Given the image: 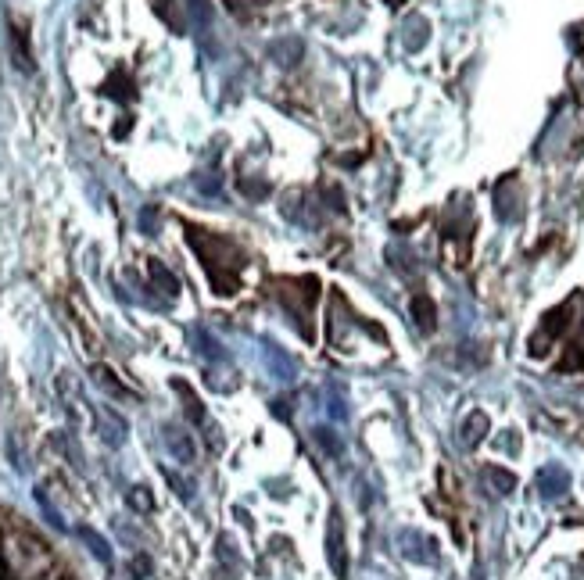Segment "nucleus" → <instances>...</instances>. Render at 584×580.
<instances>
[{
  "mask_svg": "<svg viewBox=\"0 0 584 580\" xmlns=\"http://www.w3.org/2000/svg\"><path fill=\"white\" fill-rule=\"evenodd\" d=\"M187 240L194 244L201 262H205L215 294H237V287H241V269H244V251L237 248L233 240L215 237V233L198 230V226H190Z\"/></svg>",
  "mask_w": 584,
  "mask_h": 580,
  "instance_id": "obj_1",
  "label": "nucleus"
},
{
  "mask_svg": "<svg viewBox=\"0 0 584 580\" xmlns=\"http://www.w3.org/2000/svg\"><path fill=\"white\" fill-rule=\"evenodd\" d=\"M0 563L11 580H40L51 570V548L26 530H8L0 538Z\"/></svg>",
  "mask_w": 584,
  "mask_h": 580,
  "instance_id": "obj_2",
  "label": "nucleus"
},
{
  "mask_svg": "<svg viewBox=\"0 0 584 580\" xmlns=\"http://www.w3.org/2000/svg\"><path fill=\"white\" fill-rule=\"evenodd\" d=\"M162 437H165V448L172 452V459L180 462V466H190L194 462V455H198V448H194V437L187 434L183 427H165L162 430Z\"/></svg>",
  "mask_w": 584,
  "mask_h": 580,
  "instance_id": "obj_3",
  "label": "nucleus"
},
{
  "mask_svg": "<svg viewBox=\"0 0 584 580\" xmlns=\"http://www.w3.org/2000/svg\"><path fill=\"white\" fill-rule=\"evenodd\" d=\"M327 552H330V566H334V577L344 580V570H348V559H344V527L341 516H330V534H327Z\"/></svg>",
  "mask_w": 584,
  "mask_h": 580,
  "instance_id": "obj_4",
  "label": "nucleus"
},
{
  "mask_svg": "<svg viewBox=\"0 0 584 580\" xmlns=\"http://www.w3.org/2000/svg\"><path fill=\"white\" fill-rule=\"evenodd\" d=\"M97 423H101V437L112 448H119L122 441H126V419L115 416L112 409H97Z\"/></svg>",
  "mask_w": 584,
  "mask_h": 580,
  "instance_id": "obj_5",
  "label": "nucleus"
},
{
  "mask_svg": "<svg viewBox=\"0 0 584 580\" xmlns=\"http://www.w3.org/2000/svg\"><path fill=\"white\" fill-rule=\"evenodd\" d=\"M172 391L180 394L183 398V409H187V419L190 423H201V419H205V409H201V398L194 391H190L187 384H183V380H176V384H172Z\"/></svg>",
  "mask_w": 584,
  "mask_h": 580,
  "instance_id": "obj_6",
  "label": "nucleus"
},
{
  "mask_svg": "<svg viewBox=\"0 0 584 580\" xmlns=\"http://www.w3.org/2000/svg\"><path fill=\"white\" fill-rule=\"evenodd\" d=\"M76 534H79V538H83V545L90 548V552H94L97 559H101V563H112V548H108V541H104L101 534H97V530H90V527H79Z\"/></svg>",
  "mask_w": 584,
  "mask_h": 580,
  "instance_id": "obj_7",
  "label": "nucleus"
},
{
  "mask_svg": "<svg viewBox=\"0 0 584 580\" xmlns=\"http://www.w3.org/2000/svg\"><path fill=\"white\" fill-rule=\"evenodd\" d=\"M488 434V416H484V412H473L470 419H466V427H463V444H477L481 441V437Z\"/></svg>",
  "mask_w": 584,
  "mask_h": 580,
  "instance_id": "obj_8",
  "label": "nucleus"
},
{
  "mask_svg": "<svg viewBox=\"0 0 584 580\" xmlns=\"http://www.w3.org/2000/svg\"><path fill=\"white\" fill-rule=\"evenodd\" d=\"M413 316H416V323H420L423 330H434V305H430L427 294H420V298L413 301Z\"/></svg>",
  "mask_w": 584,
  "mask_h": 580,
  "instance_id": "obj_9",
  "label": "nucleus"
},
{
  "mask_svg": "<svg viewBox=\"0 0 584 580\" xmlns=\"http://www.w3.org/2000/svg\"><path fill=\"white\" fill-rule=\"evenodd\" d=\"M151 280L158 283V287H165V294L169 298H176V290H180V283H176V276L165 269V265H158V262H151Z\"/></svg>",
  "mask_w": 584,
  "mask_h": 580,
  "instance_id": "obj_10",
  "label": "nucleus"
},
{
  "mask_svg": "<svg viewBox=\"0 0 584 580\" xmlns=\"http://www.w3.org/2000/svg\"><path fill=\"white\" fill-rule=\"evenodd\" d=\"M94 376H97V384H101L104 387V391H108V394H115V398H126V387H122L119 384V380H115V373H112V369H104V366H97L94 369Z\"/></svg>",
  "mask_w": 584,
  "mask_h": 580,
  "instance_id": "obj_11",
  "label": "nucleus"
},
{
  "mask_svg": "<svg viewBox=\"0 0 584 580\" xmlns=\"http://www.w3.org/2000/svg\"><path fill=\"white\" fill-rule=\"evenodd\" d=\"M542 487H545V495H559V491L567 487V473L545 470V473H542Z\"/></svg>",
  "mask_w": 584,
  "mask_h": 580,
  "instance_id": "obj_12",
  "label": "nucleus"
},
{
  "mask_svg": "<svg viewBox=\"0 0 584 580\" xmlns=\"http://www.w3.org/2000/svg\"><path fill=\"white\" fill-rule=\"evenodd\" d=\"M484 477L491 480V484H495V491H499V495H506V491H513V484L516 480L509 477V473H502V470H495V466H491L488 473H484Z\"/></svg>",
  "mask_w": 584,
  "mask_h": 580,
  "instance_id": "obj_13",
  "label": "nucleus"
},
{
  "mask_svg": "<svg viewBox=\"0 0 584 580\" xmlns=\"http://www.w3.org/2000/svg\"><path fill=\"white\" fill-rule=\"evenodd\" d=\"M269 366H280V380H291V373H294V366H291V362H287V355H284V351H280V348H276V351H269Z\"/></svg>",
  "mask_w": 584,
  "mask_h": 580,
  "instance_id": "obj_14",
  "label": "nucleus"
},
{
  "mask_svg": "<svg viewBox=\"0 0 584 580\" xmlns=\"http://www.w3.org/2000/svg\"><path fill=\"white\" fill-rule=\"evenodd\" d=\"M129 505H137L140 512H151V495H147V487H137V491L129 495Z\"/></svg>",
  "mask_w": 584,
  "mask_h": 580,
  "instance_id": "obj_15",
  "label": "nucleus"
},
{
  "mask_svg": "<svg viewBox=\"0 0 584 580\" xmlns=\"http://www.w3.org/2000/svg\"><path fill=\"white\" fill-rule=\"evenodd\" d=\"M316 441L323 444V448H327L330 455H334V452H341V441H337V437H330V430H323V427H319V430H316Z\"/></svg>",
  "mask_w": 584,
  "mask_h": 580,
  "instance_id": "obj_16",
  "label": "nucleus"
},
{
  "mask_svg": "<svg viewBox=\"0 0 584 580\" xmlns=\"http://www.w3.org/2000/svg\"><path fill=\"white\" fill-rule=\"evenodd\" d=\"M391 4H398V0H391Z\"/></svg>",
  "mask_w": 584,
  "mask_h": 580,
  "instance_id": "obj_17",
  "label": "nucleus"
}]
</instances>
